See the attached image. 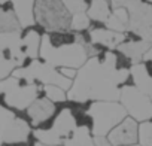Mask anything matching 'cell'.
<instances>
[{"instance_id": "cell-27", "label": "cell", "mask_w": 152, "mask_h": 146, "mask_svg": "<svg viewBox=\"0 0 152 146\" xmlns=\"http://www.w3.org/2000/svg\"><path fill=\"white\" fill-rule=\"evenodd\" d=\"M128 146H140L139 143H136V145H128Z\"/></svg>"}, {"instance_id": "cell-18", "label": "cell", "mask_w": 152, "mask_h": 146, "mask_svg": "<svg viewBox=\"0 0 152 146\" xmlns=\"http://www.w3.org/2000/svg\"><path fill=\"white\" fill-rule=\"evenodd\" d=\"M64 146H96L91 130L87 127H76L75 131L64 140Z\"/></svg>"}, {"instance_id": "cell-22", "label": "cell", "mask_w": 152, "mask_h": 146, "mask_svg": "<svg viewBox=\"0 0 152 146\" xmlns=\"http://www.w3.org/2000/svg\"><path fill=\"white\" fill-rule=\"evenodd\" d=\"M140 146H152V119L139 124V140Z\"/></svg>"}, {"instance_id": "cell-6", "label": "cell", "mask_w": 152, "mask_h": 146, "mask_svg": "<svg viewBox=\"0 0 152 146\" xmlns=\"http://www.w3.org/2000/svg\"><path fill=\"white\" fill-rule=\"evenodd\" d=\"M119 103L125 109L127 115L134 121L145 122L152 119V99L133 85H124L119 94Z\"/></svg>"}, {"instance_id": "cell-5", "label": "cell", "mask_w": 152, "mask_h": 146, "mask_svg": "<svg viewBox=\"0 0 152 146\" xmlns=\"http://www.w3.org/2000/svg\"><path fill=\"white\" fill-rule=\"evenodd\" d=\"M72 15L61 0H36L34 21L46 33L70 31Z\"/></svg>"}, {"instance_id": "cell-28", "label": "cell", "mask_w": 152, "mask_h": 146, "mask_svg": "<svg viewBox=\"0 0 152 146\" xmlns=\"http://www.w3.org/2000/svg\"><path fill=\"white\" fill-rule=\"evenodd\" d=\"M151 99H152V96H151Z\"/></svg>"}, {"instance_id": "cell-1", "label": "cell", "mask_w": 152, "mask_h": 146, "mask_svg": "<svg viewBox=\"0 0 152 146\" xmlns=\"http://www.w3.org/2000/svg\"><path fill=\"white\" fill-rule=\"evenodd\" d=\"M118 55L106 51L97 57H90L78 70L67 100L75 103L90 101H119L121 88L131 85L130 69H118Z\"/></svg>"}, {"instance_id": "cell-12", "label": "cell", "mask_w": 152, "mask_h": 146, "mask_svg": "<svg viewBox=\"0 0 152 146\" xmlns=\"http://www.w3.org/2000/svg\"><path fill=\"white\" fill-rule=\"evenodd\" d=\"M12 11L20 23L21 30L30 28L36 24L34 21V3L36 0H11Z\"/></svg>"}, {"instance_id": "cell-10", "label": "cell", "mask_w": 152, "mask_h": 146, "mask_svg": "<svg viewBox=\"0 0 152 146\" xmlns=\"http://www.w3.org/2000/svg\"><path fill=\"white\" fill-rule=\"evenodd\" d=\"M91 45H100L107 51H116V48L127 40V33H116L104 28H93L90 31Z\"/></svg>"}, {"instance_id": "cell-17", "label": "cell", "mask_w": 152, "mask_h": 146, "mask_svg": "<svg viewBox=\"0 0 152 146\" xmlns=\"http://www.w3.org/2000/svg\"><path fill=\"white\" fill-rule=\"evenodd\" d=\"M17 115L14 110L0 106V146L9 145L11 142V130Z\"/></svg>"}, {"instance_id": "cell-25", "label": "cell", "mask_w": 152, "mask_h": 146, "mask_svg": "<svg viewBox=\"0 0 152 146\" xmlns=\"http://www.w3.org/2000/svg\"><path fill=\"white\" fill-rule=\"evenodd\" d=\"M58 72L61 73L66 79H70V81H73V79L76 78V75H78V70L69 69V67H61V69H58Z\"/></svg>"}, {"instance_id": "cell-15", "label": "cell", "mask_w": 152, "mask_h": 146, "mask_svg": "<svg viewBox=\"0 0 152 146\" xmlns=\"http://www.w3.org/2000/svg\"><path fill=\"white\" fill-rule=\"evenodd\" d=\"M40 42H42V34L37 30H28L23 39L21 45L24 49V54L30 60H37L39 58V51H40Z\"/></svg>"}, {"instance_id": "cell-23", "label": "cell", "mask_w": 152, "mask_h": 146, "mask_svg": "<svg viewBox=\"0 0 152 146\" xmlns=\"http://www.w3.org/2000/svg\"><path fill=\"white\" fill-rule=\"evenodd\" d=\"M61 2L66 6V9L70 12V15H75L79 12H87L90 0H61Z\"/></svg>"}, {"instance_id": "cell-2", "label": "cell", "mask_w": 152, "mask_h": 146, "mask_svg": "<svg viewBox=\"0 0 152 146\" xmlns=\"http://www.w3.org/2000/svg\"><path fill=\"white\" fill-rule=\"evenodd\" d=\"M88 45L90 43H87L84 40V37L81 36V39L78 42L52 46L48 33H45V34H42L39 58L42 61L54 66L55 69L69 67V69L79 70L90 58Z\"/></svg>"}, {"instance_id": "cell-16", "label": "cell", "mask_w": 152, "mask_h": 146, "mask_svg": "<svg viewBox=\"0 0 152 146\" xmlns=\"http://www.w3.org/2000/svg\"><path fill=\"white\" fill-rule=\"evenodd\" d=\"M112 8L109 0H90L88 2V9L87 15L91 21L97 23H106V20L110 17Z\"/></svg>"}, {"instance_id": "cell-21", "label": "cell", "mask_w": 152, "mask_h": 146, "mask_svg": "<svg viewBox=\"0 0 152 146\" xmlns=\"http://www.w3.org/2000/svg\"><path fill=\"white\" fill-rule=\"evenodd\" d=\"M91 26V20L88 18L87 12H79L72 15L70 20V31L73 30V33H81L84 30H88Z\"/></svg>"}, {"instance_id": "cell-14", "label": "cell", "mask_w": 152, "mask_h": 146, "mask_svg": "<svg viewBox=\"0 0 152 146\" xmlns=\"http://www.w3.org/2000/svg\"><path fill=\"white\" fill-rule=\"evenodd\" d=\"M128 11L125 8H118V9H112L110 17L106 20L104 26L107 30L116 31V33H127L128 31Z\"/></svg>"}, {"instance_id": "cell-9", "label": "cell", "mask_w": 152, "mask_h": 146, "mask_svg": "<svg viewBox=\"0 0 152 146\" xmlns=\"http://www.w3.org/2000/svg\"><path fill=\"white\" fill-rule=\"evenodd\" d=\"M55 112H57V104L49 101L46 97L39 96L31 103V106L26 110V115L28 118V122H30L31 128H36L40 124H43L48 119H51L55 115Z\"/></svg>"}, {"instance_id": "cell-13", "label": "cell", "mask_w": 152, "mask_h": 146, "mask_svg": "<svg viewBox=\"0 0 152 146\" xmlns=\"http://www.w3.org/2000/svg\"><path fill=\"white\" fill-rule=\"evenodd\" d=\"M130 79H131V85L136 87L139 91H142L149 97L152 96V76H149L143 63L133 64L130 67Z\"/></svg>"}, {"instance_id": "cell-19", "label": "cell", "mask_w": 152, "mask_h": 146, "mask_svg": "<svg viewBox=\"0 0 152 146\" xmlns=\"http://www.w3.org/2000/svg\"><path fill=\"white\" fill-rule=\"evenodd\" d=\"M21 31L20 23L12 9H0V33Z\"/></svg>"}, {"instance_id": "cell-26", "label": "cell", "mask_w": 152, "mask_h": 146, "mask_svg": "<svg viewBox=\"0 0 152 146\" xmlns=\"http://www.w3.org/2000/svg\"><path fill=\"white\" fill-rule=\"evenodd\" d=\"M8 2H11V0H0V5H6Z\"/></svg>"}, {"instance_id": "cell-3", "label": "cell", "mask_w": 152, "mask_h": 146, "mask_svg": "<svg viewBox=\"0 0 152 146\" xmlns=\"http://www.w3.org/2000/svg\"><path fill=\"white\" fill-rule=\"evenodd\" d=\"M87 113L93 122V137H106L128 116L119 101H91Z\"/></svg>"}, {"instance_id": "cell-20", "label": "cell", "mask_w": 152, "mask_h": 146, "mask_svg": "<svg viewBox=\"0 0 152 146\" xmlns=\"http://www.w3.org/2000/svg\"><path fill=\"white\" fill-rule=\"evenodd\" d=\"M43 91V97H46L49 101H52L54 104H63L67 101V93L64 90H61L60 87L55 85H43L42 87Z\"/></svg>"}, {"instance_id": "cell-24", "label": "cell", "mask_w": 152, "mask_h": 146, "mask_svg": "<svg viewBox=\"0 0 152 146\" xmlns=\"http://www.w3.org/2000/svg\"><path fill=\"white\" fill-rule=\"evenodd\" d=\"M15 69H17L15 64H14L12 61H9V60L3 55V52L0 51V81L9 78Z\"/></svg>"}, {"instance_id": "cell-4", "label": "cell", "mask_w": 152, "mask_h": 146, "mask_svg": "<svg viewBox=\"0 0 152 146\" xmlns=\"http://www.w3.org/2000/svg\"><path fill=\"white\" fill-rule=\"evenodd\" d=\"M11 76L23 79L28 84H39L42 87L43 85H55V87H60L61 90H64L66 93L70 90L72 82H73L70 79H66L58 72V69L42 61L40 58L31 60L26 67L15 69Z\"/></svg>"}, {"instance_id": "cell-7", "label": "cell", "mask_w": 152, "mask_h": 146, "mask_svg": "<svg viewBox=\"0 0 152 146\" xmlns=\"http://www.w3.org/2000/svg\"><path fill=\"white\" fill-rule=\"evenodd\" d=\"M21 31L14 33H0V51L3 55L15 64L17 69L24 67V63L27 60L23 45H21Z\"/></svg>"}, {"instance_id": "cell-11", "label": "cell", "mask_w": 152, "mask_h": 146, "mask_svg": "<svg viewBox=\"0 0 152 146\" xmlns=\"http://www.w3.org/2000/svg\"><path fill=\"white\" fill-rule=\"evenodd\" d=\"M152 48V43L146 40H125L116 48V52L124 55L131 64L143 63V55Z\"/></svg>"}, {"instance_id": "cell-8", "label": "cell", "mask_w": 152, "mask_h": 146, "mask_svg": "<svg viewBox=\"0 0 152 146\" xmlns=\"http://www.w3.org/2000/svg\"><path fill=\"white\" fill-rule=\"evenodd\" d=\"M110 146H128L136 145L139 140V122L127 116L121 124H118L107 136Z\"/></svg>"}]
</instances>
